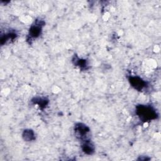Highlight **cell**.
Segmentation results:
<instances>
[{"label": "cell", "instance_id": "5", "mask_svg": "<svg viewBox=\"0 0 161 161\" xmlns=\"http://www.w3.org/2000/svg\"><path fill=\"white\" fill-rule=\"evenodd\" d=\"M82 150L85 153L91 155L94 152V146L89 142V140H86L84 142V143L82 145Z\"/></svg>", "mask_w": 161, "mask_h": 161}, {"label": "cell", "instance_id": "4", "mask_svg": "<svg viewBox=\"0 0 161 161\" xmlns=\"http://www.w3.org/2000/svg\"><path fill=\"white\" fill-rule=\"evenodd\" d=\"M131 86L138 91H142L147 86V82L138 76H130L128 78Z\"/></svg>", "mask_w": 161, "mask_h": 161}, {"label": "cell", "instance_id": "9", "mask_svg": "<svg viewBox=\"0 0 161 161\" xmlns=\"http://www.w3.org/2000/svg\"><path fill=\"white\" fill-rule=\"evenodd\" d=\"M74 62H75V65L77 66H79L81 68L83 67H86L87 66V63H86V60H83V59H80L77 57L75 58V60H73Z\"/></svg>", "mask_w": 161, "mask_h": 161}, {"label": "cell", "instance_id": "1", "mask_svg": "<svg viewBox=\"0 0 161 161\" xmlns=\"http://www.w3.org/2000/svg\"><path fill=\"white\" fill-rule=\"evenodd\" d=\"M136 114L143 122L155 119L158 117L156 110L151 106L140 104L136 106Z\"/></svg>", "mask_w": 161, "mask_h": 161}, {"label": "cell", "instance_id": "6", "mask_svg": "<svg viewBox=\"0 0 161 161\" xmlns=\"http://www.w3.org/2000/svg\"><path fill=\"white\" fill-rule=\"evenodd\" d=\"M22 136H23V138L26 142H31L35 139V133H34L33 131L31 130H30V129L24 130Z\"/></svg>", "mask_w": 161, "mask_h": 161}, {"label": "cell", "instance_id": "7", "mask_svg": "<svg viewBox=\"0 0 161 161\" xmlns=\"http://www.w3.org/2000/svg\"><path fill=\"white\" fill-rule=\"evenodd\" d=\"M32 102H33L35 104H38V106L40 108H45L47 105L48 101L47 99H46L45 98L36 97L32 100Z\"/></svg>", "mask_w": 161, "mask_h": 161}, {"label": "cell", "instance_id": "8", "mask_svg": "<svg viewBox=\"0 0 161 161\" xmlns=\"http://www.w3.org/2000/svg\"><path fill=\"white\" fill-rule=\"evenodd\" d=\"M16 36V35L15 33H8L6 35H5L4 36L1 37V44H3L4 42H6L8 40H14Z\"/></svg>", "mask_w": 161, "mask_h": 161}, {"label": "cell", "instance_id": "3", "mask_svg": "<svg viewBox=\"0 0 161 161\" xmlns=\"http://www.w3.org/2000/svg\"><path fill=\"white\" fill-rule=\"evenodd\" d=\"M44 21L42 20H36L35 24L31 26L28 34L31 39L36 38L41 35L42 26L44 25Z\"/></svg>", "mask_w": 161, "mask_h": 161}, {"label": "cell", "instance_id": "2", "mask_svg": "<svg viewBox=\"0 0 161 161\" xmlns=\"http://www.w3.org/2000/svg\"><path fill=\"white\" fill-rule=\"evenodd\" d=\"M74 131L75 136L82 141L88 140L87 135L90 131L89 128L85 124L82 123H78L75 125Z\"/></svg>", "mask_w": 161, "mask_h": 161}]
</instances>
